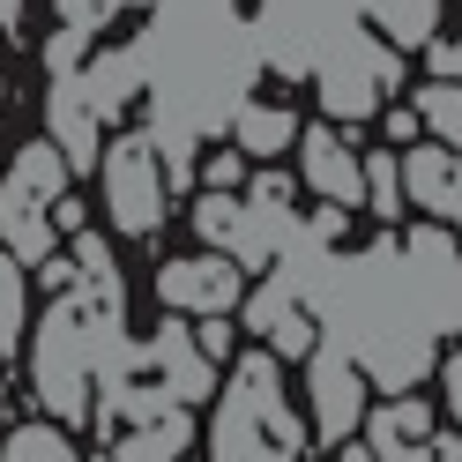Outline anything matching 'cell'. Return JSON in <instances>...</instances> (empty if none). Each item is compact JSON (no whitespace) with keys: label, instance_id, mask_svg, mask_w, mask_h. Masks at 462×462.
<instances>
[{"label":"cell","instance_id":"obj_1","mask_svg":"<svg viewBox=\"0 0 462 462\" xmlns=\"http://www.w3.org/2000/svg\"><path fill=\"white\" fill-rule=\"evenodd\" d=\"M299 418L283 402V373L276 358L246 351L224 381V402H217V425H209V455L217 462H299Z\"/></svg>","mask_w":462,"mask_h":462},{"label":"cell","instance_id":"obj_2","mask_svg":"<svg viewBox=\"0 0 462 462\" xmlns=\"http://www.w3.org/2000/svg\"><path fill=\"white\" fill-rule=\"evenodd\" d=\"M105 209L127 239H150L164 224V164H157L150 142H120L105 157Z\"/></svg>","mask_w":462,"mask_h":462},{"label":"cell","instance_id":"obj_3","mask_svg":"<svg viewBox=\"0 0 462 462\" xmlns=\"http://www.w3.org/2000/svg\"><path fill=\"white\" fill-rule=\"evenodd\" d=\"M306 402H313V432H321L328 448H343V440L365 425V381H358L351 351H336V343L313 351V365H306Z\"/></svg>","mask_w":462,"mask_h":462},{"label":"cell","instance_id":"obj_4","mask_svg":"<svg viewBox=\"0 0 462 462\" xmlns=\"http://www.w3.org/2000/svg\"><path fill=\"white\" fill-rule=\"evenodd\" d=\"M157 291H164V306L171 313H201V321H224L231 306H239V262L231 254H194V262H164V276H157Z\"/></svg>","mask_w":462,"mask_h":462},{"label":"cell","instance_id":"obj_5","mask_svg":"<svg viewBox=\"0 0 462 462\" xmlns=\"http://www.w3.org/2000/svg\"><path fill=\"white\" fill-rule=\"evenodd\" d=\"M299 171H306V187L321 194V201H336V209H351V201H365V171H358V157L343 150V142L328 134V127H299Z\"/></svg>","mask_w":462,"mask_h":462},{"label":"cell","instance_id":"obj_6","mask_svg":"<svg viewBox=\"0 0 462 462\" xmlns=\"http://www.w3.org/2000/svg\"><path fill=\"white\" fill-rule=\"evenodd\" d=\"M45 112H52V150H60V164L68 171H90L97 164V105H90V90L60 82Z\"/></svg>","mask_w":462,"mask_h":462},{"label":"cell","instance_id":"obj_7","mask_svg":"<svg viewBox=\"0 0 462 462\" xmlns=\"http://www.w3.org/2000/svg\"><path fill=\"white\" fill-rule=\"evenodd\" d=\"M365 432H373V455H402V448H425L432 432H440V418H432V402L418 395H395V402H373L365 411Z\"/></svg>","mask_w":462,"mask_h":462},{"label":"cell","instance_id":"obj_8","mask_svg":"<svg viewBox=\"0 0 462 462\" xmlns=\"http://www.w3.org/2000/svg\"><path fill=\"white\" fill-rule=\"evenodd\" d=\"M448 187H455V150H440V142H411V150H402V201L448 217Z\"/></svg>","mask_w":462,"mask_h":462},{"label":"cell","instance_id":"obj_9","mask_svg":"<svg viewBox=\"0 0 462 462\" xmlns=\"http://www.w3.org/2000/svg\"><path fill=\"white\" fill-rule=\"evenodd\" d=\"M187 440H194V418H187V411H157L142 432H127V440H120V455H112V462H171Z\"/></svg>","mask_w":462,"mask_h":462},{"label":"cell","instance_id":"obj_10","mask_svg":"<svg viewBox=\"0 0 462 462\" xmlns=\"http://www.w3.org/2000/svg\"><path fill=\"white\" fill-rule=\"evenodd\" d=\"M299 142V120L283 105H246L239 112V157H276Z\"/></svg>","mask_w":462,"mask_h":462},{"label":"cell","instance_id":"obj_11","mask_svg":"<svg viewBox=\"0 0 462 462\" xmlns=\"http://www.w3.org/2000/svg\"><path fill=\"white\" fill-rule=\"evenodd\" d=\"M418 127H432V142L462 157V82H425L418 90Z\"/></svg>","mask_w":462,"mask_h":462},{"label":"cell","instance_id":"obj_12","mask_svg":"<svg viewBox=\"0 0 462 462\" xmlns=\"http://www.w3.org/2000/svg\"><path fill=\"white\" fill-rule=\"evenodd\" d=\"M0 462H82L68 425H15L8 440H0Z\"/></svg>","mask_w":462,"mask_h":462},{"label":"cell","instance_id":"obj_13","mask_svg":"<svg viewBox=\"0 0 462 462\" xmlns=\"http://www.w3.org/2000/svg\"><path fill=\"white\" fill-rule=\"evenodd\" d=\"M194 231H201V239H209V246H239L246 239V201H231V194H201L194 201Z\"/></svg>","mask_w":462,"mask_h":462},{"label":"cell","instance_id":"obj_14","mask_svg":"<svg viewBox=\"0 0 462 462\" xmlns=\"http://www.w3.org/2000/svg\"><path fill=\"white\" fill-rule=\"evenodd\" d=\"M23 321H31V291H23V262L0 254V351L23 343Z\"/></svg>","mask_w":462,"mask_h":462},{"label":"cell","instance_id":"obj_15","mask_svg":"<svg viewBox=\"0 0 462 462\" xmlns=\"http://www.w3.org/2000/svg\"><path fill=\"white\" fill-rule=\"evenodd\" d=\"M373 15H381V31H395L402 45L432 38V0H373Z\"/></svg>","mask_w":462,"mask_h":462},{"label":"cell","instance_id":"obj_16","mask_svg":"<svg viewBox=\"0 0 462 462\" xmlns=\"http://www.w3.org/2000/svg\"><path fill=\"white\" fill-rule=\"evenodd\" d=\"M358 171H365V201H373V209L402 217V157H365Z\"/></svg>","mask_w":462,"mask_h":462},{"label":"cell","instance_id":"obj_17","mask_svg":"<svg viewBox=\"0 0 462 462\" xmlns=\"http://www.w3.org/2000/svg\"><path fill=\"white\" fill-rule=\"evenodd\" d=\"M269 343H276L283 358H313V343H321V336H313V321H306V313L291 306V313H283V321L269 328Z\"/></svg>","mask_w":462,"mask_h":462},{"label":"cell","instance_id":"obj_18","mask_svg":"<svg viewBox=\"0 0 462 462\" xmlns=\"http://www.w3.org/2000/svg\"><path fill=\"white\" fill-rule=\"evenodd\" d=\"M425 68H432V82H462V38L425 45Z\"/></svg>","mask_w":462,"mask_h":462},{"label":"cell","instance_id":"obj_19","mask_svg":"<svg viewBox=\"0 0 462 462\" xmlns=\"http://www.w3.org/2000/svg\"><path fill=\"white\" fill-rule=\"evenodd\" d=\"M381 462H462V440H440V432H432L425 448H402V455H381Z\"/></svg>","mask_w":462,"mask_h":462},{"label":"cell","instance_id":"obj_20","mask_svg":"<svg viewBox=\"0 0 462 462\" xmlns=\"http://www.w3.org/2000/svg\"><path fill=\"white\" fill-rule=\"evenodd\" d=\"M239 171H246L239 150H217V157H209V194H231V180H239Z\"/></svg>","mask_w":462,"mask_h":462},{"label":"cell","instance_id":"obj_21","mask_svg":"<svg viewBox=\"0 0 462 462\" xmlns=\"http://www.w3.org/2000/svg\"><path fill=\"white\" fill-rule=\"evenodd\" d=\"M440 395H448V418L462 425V351H455V358L440 365Z\"/></svg>","mask_w":462,"mask_h":462},{"label":"cell","instance_id":"obj_22","mask_svg":"<svg viewBox=\"0 0 462 462\" xmlns=\"http://www.w3.org/2000/svg\"><path fill=\"white\" fill-rule=\"evenodd\" d=\"M194 351H209V358H224V351H231V328H224V321H209V328H201V343H194Z\"/></svg>","mask_w":462,"mask_h":462},{"label":"cell","instance_id":"obj_23","mask_svg":"<svg viewBox=\"0 0 462 462\" xmlns=\"http://www.w3.org/2000/svg\"><path fill=\"white\" fill-rule=\"evenodd\" d=\"M388 134L395 142H418V112H388Z\"/></svg>","mask_w":462,"mask_h":462},{"label":"cell","instance_id":"obj_24","mask_svg":"<svg viewBox=\"0 0 462 462\" xmlns=\"http://www.w3.org/2000/svg\"><path fill=\"white\" fill-rule=\"evenodd\" d=\"M448 217L462 224V157H455V187H448Z\"/></svg>","mask_w":462,"mask_h":462},{"label":"cell","instance_id":"obj_25","mask_svg":"<svg viewBox=\"0 0 462 462\" xmlns=\"http://www.w3.org/2000/svg\"><path fill=\"white\" fill-rule=\"evenodd\" d=\"M0 31H23V0H0Z\"/></svg>","mask_w":462,"mask_h":462},{"label":"cell","instance_id":"obj_26","mask_svg":"<svg viewBox=\"0 0 462 462\" xmlns=\"http://www.w3.org/2000/svg\"><path fill=\"white\" fill-rule=\"evenodd\" d=\"M343 462H381V455H373V448H351V440H343Z\"/></svg>","mask_w":462,"mask_h":462}]
</instances>
